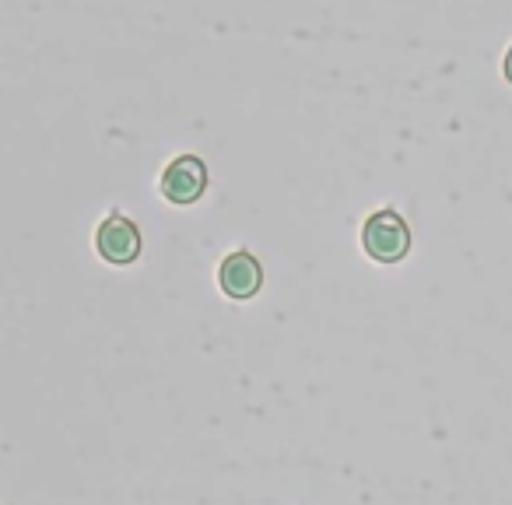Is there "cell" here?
I'll return each instance as SVG.
<instances>
[{
  "label": "cell",
  "instance_id": "5b68a950",
  "mask_svg": "<svg viewBox=\"0 0 512 505\" xmlns=\"http://www.w3.org/2000/svg\"><path fill=\"white\" fill-rule=\"evenodd\" d=\"M505 74H509V81H512V50H509V57H505Z\"/></svg>",
  "mask_w": 512,
  "mask_h": 505
},
{
  "label": "cell",
  "instance_id": "7a4b0ae2",
  "mask_svg": "<svg viewBox=\"0 0 512 505\" xmlns=\"http://www.w3.org/2000/svg\"><path fill=\"white\" fill-rule=\"evenodd\" d=\"M95 246H99L102 260H109V264H134L137 253H141V232L123 214H109L99 225V232H95Z\"/></svg>",
  "mask_w": 512,
  "mask_h": 505
},
{
  "label": "cell",
  "instance_id": "277c9868",
  "mask_svg": "<svg viewBox=\"0 0 512 505\" xmlns=\"http://www.w3.org/2000/svg\"><path fill=\"white\" fill-rule=\"evenodd\" d=\"M204 186H207V169H204V162L193 155L172 158L162 176V193L172 204H193V200L204 193Z\"/></svg>",
  "mask_w": 512,
  "mask_h": 505
},
{
  "label": "cell",
  "instance_id": "3957f363",
  "mask_svg": "<svg viewBox=\"0 0 512 505\" xmlns=\"http://www.w3.org/2000/svg\"><path fill=\"white\" fill-rule=\"evenodd\" d=\"M218 285L228 299H249V295H256L260 285H264V267H260V260H256L253 253H246V249L228 253L218 267Z\"/></svg>",
  "mask_w": 512,
  "mask_h": 505
},
{
  "label": "cell",
  "instance_id": "6da1fadb",
  "mask_svg": "<svg viewBox=\"0 0 512 505\" xmlns=\"http://www.w3.org/2000/svg\"><path fill=\"white\" fill-rule=\"evenodd\" d=\"M362 246L379 264H397L411 249V232L397 211H376L362 228Z\"/></svg>",
  "mask_w": 512,
  "mask_h": 505
}]
</instances>
